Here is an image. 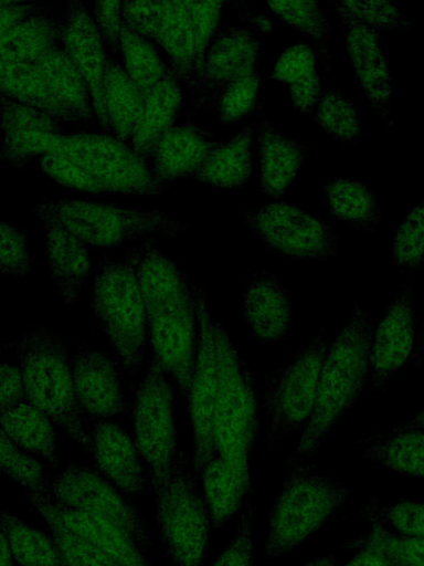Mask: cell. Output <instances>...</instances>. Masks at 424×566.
<instances>
[{
    "mask_svg": "<svg viewBox=\"0 0 424 566\" xmlns=\"http://www.w3.org/2000/svg\"><path fill=\"white\" fill-rule=\"evenodd\" d=\"M257 109L261 117L257 128L261 188L266 196L279 198L292 186L308 155V147L275 129L264 112L263 98Z\"/></svg>",
    "mask_w": 424,
    "mask_h": 566,
    "instance_id": "cell-26",
    "label": "cell"
},
{
    "mask_svg": "<svg viewBox=\"0 0 424 566\" xmlns=\"http://www.w3.org/2000/svg\"><path fill=\"white\" fill-rule=\"evenodd\" d=\"M63 15L54 7L26 19L1 35V63H36L49 51L61 46Z\"/></svg>",
    "mask_w": 424,
    "mask_h": 566,
    "instance_id": "cell-27",
    "label": "cell"
},
{
    "mask_svg": "<svg viewBox=\"0 0 424 566\" xmlns=\"http://www.w3.org/2000/svg\"><path fill=\"white\" fill-rule=\"evenodd\" d=\"M45 521L68 566H121L113 557L72 533L57 517L34 509Z\"/></svg>",
    "mask_w": 424,
    "mask_h": 566,
    "instance_id": "cell-45",
    "label": "cell"
},
{
    "mask_svg": "<svg viewBox=\"0 0 424 566\" xmlns=\"http://www.w3.org/2000/svg\"><path fill=\"white\" fill-rule=\"evenodd\" d=\"M194 294L199 344L189 398L193 430L191 459L198 478H201L206 465L216 455L212 423L220 385V359L215 334L216 319L209 313L204 286L194 282Z\"/></svg>",
    "mask_w": 424,
    "mask_h": 566,
    "instance_id": "cell-13",
    "label": "cell"
},
{
    "mask_svg": "<svg viewBox=\"0 0 424 566\" xmlns=\"http://www.w3.org/2000/svg\"><path fill=\"white\" fill-rule=\"evenodd\" d=\"M352 546L358 552L346 566H395L371 528Z\"/></svg>",
    "mask_w": 424,
    "mask_h": 566,
    "instance_id": "cell-57",
    "label": "cell"
},
{
    "mask_svg": "<svg viewBox=\"0 0 424 566\" xmlns=\"http://www.w3.org/2000/svg\"><path fill=\"white\" fill-rule=\"evenodd\" d=\"M0 463L2 473L21 484L26 494L52 495V481L41 461L14 444L2 431Z\"/></svg>",
    "mask_w": 424,
    "mask_h": 566,
    "instance_id": "cell-44",
    "label": "cell"
},
{
    "mask_svg": "<svg viewBox=\"0 0 424 566\" xmlns=\"http://www.w3.org/2000/svg\"><path fill=\"white\" fill-rule=\"evenodd\" d=\"M135 443L146 464L157 500L169 486L179 451L173 420V391L152 359L134 407Z\"/></svg>",
    "mask_w": 424,
    "mask_h": 566,
    "instance_id": "cell-11",
    "label": "cell"
},
{
    "mask_svg": "<svg viewBox=\"0 0 424 566\" xmlns=\"http://www.w3.org/2000/svg\"><path fill=\"white\" fill-rule=\"evenodd\" d=\"M373 332L368 311L357 303L326 354L317 401L296 446V457L306 460L316 453L329 431L363 392L370 375Z\"/></svg>",
    "mask_w": 424,
    "mask_h": 566,
    "instance_id": "cell-2",
    "label": "cell"
},
{
    "mask_svg": "<svg viewBox=\"0 0 424 566\" xmlns=\"http://www.w3.org/2000/svg\"><path fill=\"white\" fill-rule=\"evenodd\" d=\"M46 6L38 1H1V35L42 11Z\"/></svg>",
    "mask_w": 424,
    "mask_h": 566,
    "instance_id": "cell-58",
    "label": "cell"
},
{
    "mask_svg": "<svg viewBox=\"0 0 424 566\" xmlns=\"http://www.w3.org/2000/svg\"><path fill=\"white\" fill-rule=\"evenodd\" d=\"M261 41L248 30H219L205 57L201 77L191 88L197 111H215L223 90L246 72L257 69Z\"/></svg>",
    "mask_w": 424,
    "mask_h": 566,
    "instance_id": "cell-15",
    "label": "cell"
},
{
    "mask_svg": "<svg viewBox=\"0 0 424 566\" xmlns=\"http://www.w3.org/2000/svg\"><path fill=\"white\" fill-rule=\"evenodd\" d=\"M35 64L54 97L72 112L78 122H98L91 88L62 45L49 51Z\"/></svg>",
    "mask_w": 424,
    "mask_h": 566,
    "instance_id": "cell-28",
    "label": "cell"
},
{
    "mask_svg": "<svg viewBox=\"0 0 424 566\" xmlns=\"http://www.w3.org/2000/svg\"><path fill=\"white\" fill-rule=\"evenodd\" d=\"M1 431L21 449L52 468L59 467L57 436L52 420L35 406L24 401L1 415Z\"/></svg>",
    "mask_w": 424,
    "mask_h": 566,
    "instance_id": "cell-35",
    "label": "cell"
},
{
    "mask_svg": "<svg viewBox=\"0 0 424 566\" xmlns=\"http://www.w3.org/2000/svg\"><path fill=\"white\" fill-rule=\"evenodd\" d=\"M267 4L293 29L310 36L317 60L326 71H330V25L320 4L315 1H271Z\"/></svg>",
    "mask_w": 424,
    "mask_h": 566,
    "instance_id": "cell-41",
    "label": "cell"
},
{
    "mask_svg": "<svg viewBox=\"0 0 424 566\" xmlns=\"http://www.w3.org/2000/svg\"><path fill=\"white\" fill-rule=\"evenodd\" d=\"M317 61L314 48L300 40L280 54L268 76L288 85L289 98L303 114L312 113L324 91Z\"/></svg>",
    "mask_w": 424,
    "mask_h": 566,
    "instance_id": "cell-29",
    "label": "cell"
},
{
    "mask_svg": "<svg viewBox=\"0 0 424 566\" xmlns=\"http://www.w3.org/2000/svg\"><path fill=\"white\" fill-rule=\"evenodd\" d=\"M0 231L2 274L14 277L26 276L32 264L26 232L4 221L1 222Z\"/></svg>",
    "mask_w": 424,
    "mask_h": 566,
    "instance_id": "cell-51",
    "label": "cell"
},
{
    "mask_svg": "<svg viewBox=\"0 0 424 566\" xmlns=\"http://www.w3.org/2000/svg\"><path fill=\"white\" fill-rule=\"evenodd\" d=\"M411 429H424V410L416 415L412 420L399 424L396 427L390 428V431H403V430H411Z\"/></svg>",
    "mask_w": 424,
    "mask_h": 566,
    "instance_id": "cell-61",
    "label": "cell"
},
{
    "mask_svg": "<svg viewBox=\"0 0 424 566\" xmlns=\"http://www.w3.org/2000/svg\"><path fill=\"white\" fill-rule=\"evenodd\" d=\"M1 533L20 566H68L51 533L24 524L8 510L1 514Z\"/></svg>",
    "mask_w": 424,
    "mask_h": 566,
    "instance_id": "cell-39",
    "label": "cell"
},
{
    "mask_svg": "<svg viewBox=\"0 0 424 566\" xmlns=\"http://www.w3.org/2000/svg\"><path fill=\"white\" fill-rule=\"evenodd\" d=\"M39 160L42 170L64 187L93 195L105 192L100 184L85 169L56 151H49Z\"/></svg>",
    "mask_w": 424,
    "mask_h": 566,
    "instance_id": "cell-49",
    "label": "cell"
},
{
    "mask_svg": "<svg viewBox=\"0 0 424 566\" xmlns=\"http://www.w3.org/2000/svg\"><path fill=\"white\" fill-rule=\"evenodd\" d=\"M245 224L271 251L293 259H325L338 250L333 228L299 208L269 202L243 212Z\"/></svg>",
    "mask_w": 424,
    "mask_h": 566,
    "instance_id": "cell-14",
    "label": "cell"
},
{
    "mask_svg": "<svg viewBox=\"0 0 424 566\" xmlns=\"http://www.w3.org/2000/svg\"><path fill=\"white\" fill-rule=\"evenodd\" d=\"M341 4L369 28L378 30H409L411 21L398 6L388 1H340Z\"/></svg>",
    "mask_w": 424,
    "mask_h": 566,
    "instance_id": "cell-50",
    "label": "cell"
},
{
    "mask_svg": "<svg viewBox=\"0 0 424 566\" xmlns=\"http://www.w3.org/2000/svg\"><path fill=\"white\" fill-rule=\"evenodd\" d=\"M233 4L236 7L237 12L243 20L253 23L258 30L265 33H269L272 31V23L267 17L250 12L245 3L244 8H242L241 2H233Z\"/></svg>",
    "mask_w": 424,
    "mask_h": 566,
    "instance_id": "cell-59",
    "label": "cell"
},
{
    "mask_svg": "<svg viewBox=\"0 0 424 566\" xmlns=\"http://www.w3.org/2000/svg\"><path fill=\"white\" fill-rule=\"evenodd\" d=\"M220 385L213 415L215 454L251 478V457L258 429L256 385L250 368L216 321Z\"/></svg>",
    "mask_w": 424,
    "mask_h": 566,
    "instance_id": "cell-5",
    "label": "cell"
},
{
    "mask_svg": "<svg viewBox=\"0 0 424 566\" xmlns=\"http://www.w3.org/2000/svg\"><path fill=\"white\" fill-rule=\"evenodd\" d=\"M61 45L85 77L94 103L98 124L112 135L106 113L104 83L110 60L105 42L82 1L67 3L63 14Z\"/></svg>",
    "mask_w": 424,
    "mask_h": 566,
    "instance_id": "cell-17",
    "label": "cell"
},
{
    "mask_svg": "<svg viewBox=\"0 0 424 566\" xmlns=\"http://www.w3.org/2000/svg\"><path fill=\"white\" fill-rule=\"evenodd\" d=\"M92 308L121 367L129 376L136 375L142 364L148 322L141 285L128 259L100 258Z\"/></svg>",
    "mask_w": 424,
    "mask_h": 566,
    "instance_id": "cell-6",
    "label": "cell"
},
{
    "mask_svg": "<svg viewBox=\"0 0 424 566\" xmlns=\"http://www.w3.org/2000/svg\"><path fill=\"white\" fill-rule=\"evenodd\" d=\"M165 1H124L121 18L134 32L156 44L162 23Z\"/></svg>",
    "mask_w": 424,
    "mask_h": 566,
    "instance_id": "cell-53",
    "label": "cell"
},
{
    "mask_svg": "<svg viewBox=\"0 0 424 566\" xmlns=\"http://www.w3.org/2000/svg\"><path fill=\"white\" fill-rule=\"evenodd\" d=\"M62 122L49 113L1 95V159L23 168L54 149Z\"/></svg>",
    "mask_w": 424,
    "mask_h": 566,
    "instance_id": "cell-19",
    "label": "cell"
},
{
    "mask_svg": "<svg viewBox=\"0 0 424 566\" xmlns=\"http://www.w3.org/2000/svg\"><path fill=\"white\" fill-rule=\"evenodd\" d=\"M301 566H340V559L333 554L316 557Z\"/></svg>",
    "mask_w": 424,
    "mask_h": 566,
    "instance_id": "cell-62",
    "label": "cell"
},
{
    "mask_svg": "<svg viewBox=\"0 0 424 566\" xmlns=\"http://www.w3.org/2000/svg\"><path fill=\"white\" fill-rule=\"evenodd\" d=\"M330 4L339 17L347 53L360 85L370 99L375 115L389 124L393 85L378 31L361 22L340 1Z\"/></svg>",
    "mask_w": 424,
    "mask_h": 566,
    "instance_id": "cell-18",
    "label": "cell"
},
{
    "mask_svg": "<svg viewBox=\"0 0 424 566\" xmlns=\"http://www.w3.org/2000/svg\"><path fill=\"white\" fill-rule=\"evenodd\" d=\"M156 44L167 54L179 80L186 81L191 90L195 84V42L187 1H165Z\"/></svg>",
    "mask_w": 424,
    "mask_h": 566,
    "instance_id": "cell-34",
    "label": "cell"
},
{
    "mask_svg": "<svg viewBox=\"0 0 424 566\" xmlns=\"http://www.w3.org/2000/svg\"><path fill=\"white\" fill-rule=\"evenodd\" d=\"M243 313L261 342H280L290 326V293L273 273L258 270L243 286Z\"/></svg>",
    "mask_w": 424,
    "mask_h": 566,
    "instance_id": "cell-24",
    "label": "cell"
},
{
    "mask_svg": "<svg viewBox=\"0 0 424 566\" xmlns=\"http://www.w3.org/2000/svg\"><path fill=\"white\" fill-rule=\"evenodd\" d=\"M12 346L22 374L26 401L92 453V440L82 424L72 366L62 339L44 325L36 324Z\"/></svg>",
    "mask_w": 424,
    "mask_h": 566,
    "instance_id": "cell-3",
    "label": "cell"
},
{
    "mask_svg": "<svg viewBox=\"0 0 424 566\" xmlns=\"http://www.w3.org/2000/svg\"><path fill=\"white\" fill-rule=\"evenodd\" d=\"M0 537H1V545H0L1 565L0 566H14L15 560H14L13 554L11 552L10 545L8 543V539L3 533H1Z\"/></svg>",
    "mask_w": 424,
    "mask_h": 566,
    "instance_id": "cell-60",
    "label": "cell"
},
{
    "mask_svg": "<svg viewBox=\"0 0 424 566\" xmlns=\"http://www.w3.org/2000/svg\"><path fill=\"white\" fill-rule=\"evenodd\" d=\"M254 123L248 124L229 142L221 145L209 156L194 179L203 185L236 189L244 186L254 168L252 138Z\"/></svg>",
    "mask_w": 424,
    "mask_h": 566,
    "instance_id": "cell-33",
    "label": "cell"
},
{
    "mask_svg": "<svg viewBox=\"0 0 424 566\" xmlns=\"http://www.w3.org/2000/svg\"><path fill=\"white\" fill-rule=\"evenodd\" d=\"M33 509L57 517L72 533L113 557L121 566H151L139 545L120 527L100 517L66 507L53 495L26 494Z\"/></svg>",
    "mask_w": 424,
    "mask_h": 566,
    "instance_id": "cell-22",
    "label": "cell"
},
{
    "mask_svg": "<svg viewBox=\"0 0 424 566\" xmlns=\"http://www.w3.org/2000/svg\"><path fill=\"white\" fill-rule=\"evenodd\" d=\"M329 214L357 230L374 232L380 221L375 196L353 179H330L325 184Z\"/></svg>",
    "mask_w": 424,
    "mask_h": 566,
    "instance_id": "cell-38",
    "label": "cell"
},
{
    "mask_svg": "<svg viewBox=\"0 0 424 566\" xmlns=\"http://www.w3.org/2000/svg\"><path fill=\"white\" fill-rule=\"evenodd\" d=\"M26 401L24 384L19 366L1 363L0 411L1 415Z\"/></svg>",
    "mask_w": 424,
    "mask_h": 566,
    "instance_id": "cell-56",
    "label": "cell"
},
{
    "mask_svg": "<svg viewBox=\"0 0 424 566\" xmlns=\"http://www.w3.org/2000/svg\"><path fill=\"white\" fill-rule=\"evenodd\" d=\"M221 143L188 117L183 125L172 127L157 142L149 165L153 175L167 185L194 177Z\"/></svg>",
    "mask_w": 424,
    "mask_h": 566,
    "instance_id": "cell-23",
    "label": "cell"
},
{
    "mask_svg": "<svg viewBox=\"0 0 424 566\" xmlns=\"http://www.w3.org/2000/svg\"><path fill=\"white\" fill-rule=\"evenodd\" d=\"M179 77L171 69L146 98L145 112L132 138V150L149 163L157 142L172 127L181 105Z\"/></svg>",
    "mask_w": 424,
    "mask_h": 566,
    "instance_id": "cell-31",
    "label": "cell"
},
{
    "mask_svg": "<svg viewBox=\"0 0 424 566\" xmlns=\"http://www.w3.org/2000/svg\"><path fill=\"white\" fill-rule=\"evenodd\" d=\"M60 504L106 520L126 532L142 551L151 548L147 524L127 495L93 467L70 462L52 481Z\"/></svg>",
    "mask_w": 424,
    "mask_h": 566,
    "instance_id": "cell-12",
    "label": "cell"
},
{
    "mask_svg": "<svg viewBox=\"0 0 424 566\" xmlns=\"http://www.w3.org/2000/svg\"><path fill=\"white\" fill-rule=\"evenodd\" d=\"M119 49L124 69L145 98L170 72L155 43L130 30L123 21Z\"/></svg>",
    "mask_w": 424,
    "mask_h": 566,
    "instance_id": "cell-40",
    "label": "cell"
},
{
    "mask_svg": "<svg viewBox=\"0 0 424 566\" xmlns=\"http://www.w3.org/2000/svg\"><path fill=\"white\" fill-rule=\"evenodd\" d=\"M423 352H424V329H423V334H422L416 354L414 355V359H421Z\"/></svg>",
    "mask_w": 424,
    "mask_h": 566,
    "instance_id": "cell-63",
    "label": "cell"
},
{
    "mask_svg": "<svg viewBox=\"0 0 424 566\" xmlns=\"http://www.w3.org/2000/svg\"><path fill=\"white\" fill-rule=\"evenodd\" d=\"M73 380L80 406L97 419H107L127 411L117 371L102 350L83 343L72 363Z\"/></svg>",
    "mask_w": 424,
    "mask_h": 566,
    "instance_id": "cell-21",
    "label": "cell"
},
{
    "mask_svg": "<svg viewBox=\"0 0 424 566\" xmlns=\"http://www.w3.org/2000/svg\"><path fill=\"white\" fill-rule=\"evenodd\" d=\"M95 23L112 53L119 49L123 25L121 2L96 1L94 3Z\"/></svg>",
    "mask_w": 424,
    "mask_h": 566,
    "instance_id": "cell-55",
    "label": "cell"
},
{
    "mask_svg": "<svg viewBox=\"0 0 424 566\" xmlns=\"http://www.w3.org/2000/svg\"><path fill=\"white\" fill-rule=\"evenodd\" d=\"M413 285L403 284L389 304L371 343L370 375L373 395L404 366L414 349Z\"/></svg>",
    "mask_w": 424,
    "mask_h": 566,
    "instance_id": "cell-16",
    "label": "cell"
},
{
    "mask_svg": "<svg viewBox=\"0 0 424 566\" xmlns=\"http://www.w3.org/2000/svg\"><path fill=\"white\" fill-rule=\"evenodd\" d=\"M201 478L202 495L212 526L223 528L243 510L246 496L254 492L252 479L236 472L218 455L206 465Z\"/></svg>",
    "mask_w": 424,
    "mask_h": 566,
    "instance_id": "cell-30",
    "label": "cell"
},
{
    "mask_svg": "<svg viewBox=\"0 0 424 566\" xmlns=\"http://www.w3.org/2000/svg\"><path fill=\"white\" fill-rule=\"evenodd\" d=\"M392 253L395 264L403 270H414L424 261V200L396 228Z\"/></svg>",
    "mask_w": 424,
    "mask_h": 566,
    "instance_id": "cell-47",
    "label": "cell"
},
{
    "mask_svg": "<svg viewBox=\"0 0 424 566\" xmlns=\"http://www.w3.org/2000/svg\"><path fill=\"white\" fill-rule=\"evenodd\" d=\"M310 115L326 134L335 136L343 144H354L361 133L357 105L331 87L324 88Z\"/></svg>",
    "mask_w": 424,
    "mask_h": 566,
    "instance_id": "cell-42",
    "label": "cell"
},
{
    "mask_svg": "<svg viewBox=\"0 0 424 566\" xmlns=\"http://www.w3.org/2000/svg\"><path fill=\"white\" fill-rule=\"evenodd\" d=\"M364 457L404 475L424 476V429L374 433L358 441Z\"/></svg>",
    "mask_w": 424,
    "mask_h": 566,
    "instance_id": "cell-36",
    "label": "cell"
},
{
    "mask_svg": "<svg viewBox=\"0 0 424 566\" xmlns=\"http://www.w3.org/2000/svg\"><path fill=\"white\" fill-rule=\"evenodd\" d=\"M369 523L395 566H424V539L398 536L375 522Z\"/></svg>",
    "mask_w": 424,
    "mask_h": 566,
    "instance_id": "cell-54",
    "label": "cell"
},
{
    "mask_svg": "<svg viewBox=\"0 0 424 566\" xmlns=\"http://www.w3.org/2000/svg\"><path fill=\"white\" fill-rule=\"evenodd\" d=\"M89 437L99 471L129 499L141 497L148 471L135 441L121 427L105 419L93 421Z\"/></svg>",
    "mask_w": 424,
    "mask_h": 566,
    "instance_id": "cell-20",
    "label": "cell"
},
{
    "mask_svg": "<svg viewBox=\"0 0 424 566\" xmlns=\"http://www.w3.org/2000/svg\"><path fill=\"white\" fill-rule=\"evenodd\" d=\"M33 213L45 227L50 274L63 302L72 305L80 298L91 266L86 244L38 205Z\"/></svg>",
    "mask_w": 424,
    "mask_h": 566,
    "instance_id": "cell-25",
    "label": "cell"
},
{
    "mask_svg": "<svg viewBox=\"0 0 424 566\" xmlns=\"http://www.w3.org/2000/svg\"><path fill=\"white\" fill-rule=\"evenodd\" d=\"M126 259L144 293L152 359L180 395L189 396L199 344L194 281L150 239L130 248Z\"/></svg>",
    "mask_w": 424,
    "mask_h": 566,
    "instance_id": "cell-1",
    "label": "cell"
},
{
    "mask_svg": "<svg viewBox=\"0 0 424 566\" xmlns=\"http://www.w3.org/2000/svg\"><path fill=\"white\" fill-rule=\"evenodd\" d=\"M362 514L368 522H375L394 535L424 539V502L402 500L383 504L373 496Z\"/></svg>",
    "mask_w": 424,
    "mask_h": 566,
    "instance_id": "cell-43",
    "label": "cell"
},
{
    "mask_svg": "<svg viewBox=\"0 0 424 566\" xmlns=\"http://www.w3.org/2000/svg\"><path fill=\"white\" fill-rule=\"evenodd\" d=\"M1 95L49 113L62 123L78 122L54 97L35 63H1Z\"/></svg>",
    "mask_w": 424,
    "mask_h": 566,
    "instance_id": "cell-37",
    "label": "cell"
},
{
    "mask_svg": "<svg viewBox=\"0 0 424 566\" xmlns=\"http://www.w3.org/2000/svg\"><path fill=\"white\" fill-rule=\"evenodd\" d=\"M104 96L112 133L131 148L145 112L146 98L125 69L112 57L105 75Z\"/></svg>",
    "mask_w": 424,
    "mask_h": 566,
    "instance_id": "cell-32",
    "label": "cell"
},
{
    "mask_svg": "<svg viewBox=\"0 0 424 566\" xmlns=\"http://www.w3.org/2000/svg\"><path fill=\"white\" fill-rule=\"evenodd\" d=\"M36 205L54 216L86 245H119L152 233L179 238L189 228L184 221L160 210H139L67 198L41 200Z\"/></svg>",
    "mask_w": 424,
    "mask_h": 566,
    "instance_id": "cell-8",
    "label": "cell"
},
{
    "mask_svg": "<svg viewBox=\"0 0 424 566\" xmlns=\"http://www.w3.org/2000/svg\"><path fill=\"white\" fill-rule=\"evenodd\" d=\"M253 514V504L248 502L241 511L233 539L216 557L213 566H255L252 539Z\"/></svg>",
    "mask_w": 424,
    "mask_h": 566,
    "instance_id": "cell-52",
    "label": "cell"
},
{
    "mask_svg": "<svg viewBox=\"0 0 424 566\" xmlns=\"http://www.w3.org/2000/svg\"><path fill=\"white\" fill-rule=\"evenodd\" d=\"M192 19L195 42V83L201 77L204 62L211 43L216 34V28L222 11V2L187 1ZM194 86V85H193Z\"/></svg>",
    "mask_w": 424,
    "mask_h": 566,
    "instance_id": "cell-48",
    "label": "cell"
},
{
    "mask_svg": "<svg viewBox=\"0 0 424 566\" xmlns=\"http://www.w3.org/2000/svg\"><path fill=\"white\" fill-rule=\"evenodd\" d=\"M156 524L160 544L176 566H204L212 521L192 459L182 451L168 489L157 500Z\"/></svg>",
    "mask_w": 424,
    "mask_h": 566,
    "instance_id": "cell-7",
    "label": "cell"
},
{
    "mask_svg": "<svg viewBox=\"0 0 424 566\" xmlns=\"http://www.w3.org/2000/svg\"><path fill=\"white\" fill-rule=\"evenodd\" d=\"M349 495L350 489L343 482L320 473L294 454L268 512L264 556L273 559L293 552L318 531Z\"/></svg>",
    "mask_w": 424,
    "mask_h": 566,
    "instance_id": "cell-4",
    "label": "cell"
},
{
    "mask_svg": "<svg viewBox=\"0 0 424 566\" xmlns=\"http://www.w3.org/2000/svg\"><path fill=\"white\" fill-rule=\"evenodd\" d=\"M259 74L251 70L230 83L220 94L215 111L223 125H234L258 106Z\"/></svg>",
    "mask_w": 424,
    "mask_h": 566,
    "instance_id": "cell-46",
    "label": "cell"
},
{
    "mask_svg": "<svg viewBox=\"0 0 424 566\" xmlns=\"http://www.w3.org/2000/svg\"><path fill=\"white\" fill-rule=\"evenodd\" d=\"M52 150L85 169L105 192L159 197L169 187L153 175L147 160L110 134L61 135Z\"/></svg>",
    "mask_w": 424,
    "mask_h": 566,
    "instance_id": "cell-10",
    "label": "cell"
},
{
    "mask_svg": "<svg viewBox=\"0 0 424 566\" xmlns=\"http://www.w3.org/2000/svg\"><path fill=\"white\" fill-rule=\"evenodd\" d=\"M329 349L325 329L266 380L265 406L268 416L266 444L276 450L283 440L310 418L318 396L321 369Z\"/></svg>",
    "mask_w": 424,
    "mask_h": 566,
    "instance_id": "cell-9",
    "label": "cell"
}]
</instances>
